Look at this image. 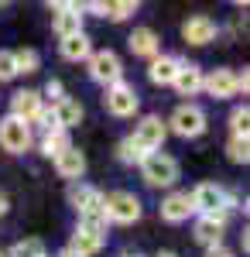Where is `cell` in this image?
<instances>
[{
  "label": "cell",
  "mask_w": 250,
  "mask_h": 257,
  "mask_svg": "<svg viewBox=\"0 0 250 257\" xmlns=\"http://www.w3.org/2000/svg\"><path fill=\"white\" fill-rule=\"evenodd\" d=\"M141 175L148 185L154 189H161V185H175V178H178V161L172 155H161V151H154L148 158L141 161Z\"/></svg>",
  "instance_id": "6da1fadb"
},
{
  "label": "cell",
  "mask_w": 250,
  "mask_h": 257,
  "mask_svg": "<svg viewBox=\"0 0 250 257\" xmlns=\"http://www.w3.org/2000/svg\"><path fill=\"white\" fill-rule=\"evenodd\" d=\"M192 196V209L195 213H202V216H212V213H226L233 206V199L216 185V182H202V185H195V192H189Z\"/></svg>",
  "instance_id": "7a4b0ae2"
},
{
  "label": "cell",
  "mask_w": 250,
  "mask_h": 257,
  "mask_svg": "<svg viewBox=\"0 0 250 257\" xmlns=\"http://www.w3.org/2000/svg\"><path fill=\"white\" fill-rule=\"evenodd\" d=\"M103 213H106V219L127 226V223L141 219V199L134 192H110V196H103Z\"/></svg>",
  "instance_id": "3957f363"
},
{
  "label": "cell",
  "mask_w": 250,
  "mask_h": 257,
  "mask_svg": "<svg viewBox=\"0 0 250 257\" xmlns=\"http://www.w3.org/2000/svg\"><path fill=\"white\" fill-rule=\"evenodd\" d=\"M0 144L11 155H24L31 148V123H24L18 117H4L0 120Z\"/></svg>",
  "instance_id": "277c9868"
},
{
  "label": "cell",
  "mask_w": 250,
  "mask_h": 257,
  "mask_svg": "<svg viewBox=\"0 0 250 257\" xmlns=\"http://www.w3.org/2000/svg\"><path fill=\"white\" fill-rule=\"evenodd\" d=\"M172 131L178 134V138H199L202 131H206V113L195 106V103H182L178 110L172 113Z\"/></svg>",
  "instance_id": "5b68a950"
},
{
  "label": "cell",
  "mask_w": 250,
  "mask_h": 257,
  "mask_svg": "<svg viewBox=\"0 0 250 257\" xmlns=\"http://www.w3.org/2000/svg\"><path fill=\"white\" fill-rule=\"evenodd\" d=\"M89 76L96 82H103V86H116L120 76H123V65L116 59V52H110V48L93 52V55H89Z\"/></svg>",
  "instance_id": "8992f818"
},
{
  "label": "cell",
  "mask_w": 250,
  "mask_h": 257,
  "mask_svg": "<svg viewBox=\"0 0 250 257\" xmlns=\"http://www.w3.org/2000/svg\"><path fill=\"white\" fill-rule=\"evenodd\" d=\"M103 103H106V110H110L113 117H134L137 113V93H134V86H127L123 79L106 89Z\"/></svg>",
  "instance_id": "52a82bcc"
},
{
  "label": "cell",
  "mask_w": 250,
  "mask_h": 257,
  "mask_svg": "<svg viewBox=\"0 0 250 257\" xmlns=\"http://www.w3.org/2000/svg\"><path fill=\"white\" fill-rule=\"evenodd\" d=\"M55 35L62 41L82 35V7L79 4H55V21H52Z\"/></svg>",
  "instance_id": "ba28073f"
},
{
  "label": "cell",
  "mask_w": 250,
  "mask_h": 257,
  "mask_svg": "<svg viewBox=\"0 0 250 257\" xmlns=\"http://www.w3.org/2000/svg\"><path fill=\"white\" fill-rule=\"evenodd\" d=\"M165 138H168V127H165L161 117H144L141 123H137V131H134V141L148 151V155H154V151L165 144Z\"/></svg>",
  "instance_id": "9c48e42d"
},
{
  "label": "cell",
  "mask_w": 250,
  "mask_h": 257,
  "mask_svg": "<svg viewBox=\"0 0 250 257\" xmlns=\"http://www.w3.org/2000/svg\"><path fill=\"white\" fill-rule=\"evenodd\" d=\"M103 240H106V230H93V226H79L76 233H72V243H69V250L76 257H93L103 247Z\"/></svg>",
  "instance_id": "30bf717a"
},
{
  "label": "cell",
  "mask_w": 250,
  "mask_h": 257,
  "mask_svg": "<svg viewBox=\"0 0 250 257\" xmlns=\"http://www.w3.org/2000/svg\"><path fill=\"white\" fill-rule=\"evenodd\" d=\"M202 89L216 99H230L236 93V76L233 69H212L209 76H202Z\"/></svg>",
  "instance_id": "8fae6325"
},
{
  "label": "cell",
  "mask_w": 250,
  "mask_h": 257,
  "mask_svg": "<svg viewBox=\"0 0 250 257\" xmlns=\"http://www.w3.org/2000/svg\"><path fill=\"white\" fill-rule=\"evenodd\" d=\"M182 38L189 41V45H209L216 38V21L206 18V14H195L182 24Z\"/></svg>",
  "instance_id": "7c38bea8"
},
{
  "label": "cell",
  "mask_w": 250,
  "mask_h": 257,
  "mask_svg": "<svg viewBox=\"0 0 250 257\" xmlns=\"http://www.w3.org/2000/svg\"><path fill=\"white\" fill-rule=\"evenodd\" d=\"M38 113H41V93H35V89H18L14 99H11V117L31 123Z\"/></svg>",
  "instance_id": "4fadbf2b"
},
{
  "label": "cell",
  "mask_w": 250,
  "mask_h": 257,
  "mask_svg": "<svg viewBox=\"0 0 250 257\" xmlns=\"http://www.w3.org/2000/svg\"><path fill=\"white\" fill-rule=\"evenodd\" d=\"M223 226H226V213L199 216V219H195V240L206 243V247H216V243L223 240Z\"/></svg>",
  "instance_id": "5bb4252c"
},
{
  "label": "cell",
  "mask_w": 250,
  "mask_h": 257,
  "mask_svg": "<svg viewBox=\"0 0 250 257\" xmlns=\"http://www.w3.org/2000/svg\"><path fill=\"white\" fill-rule=\"evenodd\" d=\"M195 209H192V196L189 192H172V196L161 202V219H168V223H182V219H189Z\"/></svg>",
  "instance_id": "9a60e30c"
},
{
  "label": "cell",
  "mask_w": 250,
  "mask_h": 257,
  "mask_svg": "<svg viewBox=\"0 0 250 257\" xmlns=\"http://www.w3.org/2000/svg\"><path fill=\"white\" fill-rule=\"evenodd\" d=\"M178 69H182V62L175 59V55H154L151 59V82H158V86H172L175 76H178Z\"/></svg>",
  "instance_id": "2e32d148"
},
{
  "label": "cell",
  "mask_w": 250,
  "mask_h": 257,
  "mask_svg": "<svg viewBox=\"0 0 250 257\" xmlns=\"http://www.w3.org/2000/svg\"><path fill=\"white\" fill-rule=\"evenodd\" d=\"M172 86L182 96H195V93L202 89V69L192 65V62H182V69H178V76H175Z\"/></svg>",
  "instance_id": "e0dca14e"
},
{
  "label": "cell",
  "mask_w": 250,
  "mask_h": 257,
  "mask_svg": "<svg viewBox=\"0 0 250 257\" xmlns=\"http://www.w3.org/2000/svg\"><path fill=\"white\" fill-rule=\"evenodd\" d=\"M52 117H55V127H58V131H69V127H76L79 120H82V103L65 96L62 103H55V106H52Z\"/></svg>",
  "instance_id": "ac0fdd59"
},
{
  "label": "cell",
  "mask_w": 250,
  "mask_h": 257,
  "mask_svg": "<svg viewBox=\"0 0 250 257\" xmlns=\"http://www.w3.org/2000/svg\"><path fill=\"white\" fill-rule=\"evenodd\" d=\"M127 45H131V52L141 55V59H154L158 48H161V41H158V35H154L151 28H137L134 35L127 38Z\"/></svg>",
  "instance_id": "d6986e66"
},
{
  "label": "cell",
  "mask_w": 250,
  "mask_h": 257,
  "mask_svg": "<svg viewBox=\"0 0 250 257\" xmlns=\"http://www.w3.org/2000/svg\"><path fill=\"white\" fill-rule=\"evenodd\" d=\"M55 172L62 178H79L82 172H86V158H82V151H76V148L62 151V155L55 158Z\"/></svg>",
  "instance_id": "ffe728a7"
},
{
  "label": "cell",
  "mask_w": 250,
  "mask_h": 257,
  "mask_svg": "<svg viewBox=\"0 0 250 257\" xmlns=\"http://www.w3.org/2000/svg\"><path fill=\"white\" fill-rule=\"evenodd\" d=\"M89 55H93V41L86 38V35H76V38L62 41V59L79 62V59H89Z\"/></svg>",
  "instance_id": "44dd1931"
},
{
  "label": "cell",
  "mask_w": 250,
  "mask_h": 257,
  "mask_svg": "<svg viewBox=\"0 0 250 257\" xmlns=\"http://www.w3.org/2000/svg\"><path fill=\"white\" fill-rule=\"evenodd\" d=\"M72 148V141L65 131H48L45 138H41V155H48V158H58L62 151H69Z\"/></svg>",
  "instance_id": "7402d4cb"
},
{
  "label": "cell",
  "mask_w": 250,
  "mask_h": 257,
  "mask_svg": "<svg viewBox=\"0 0 250 257\" xmlns=\"http://www.w3.org/2000/svg\"><path fill=\"white\" fill-rule=\"evenodd\" d=\"M116 158L123 161V165H141V161L148 158V151L137 144L134 138H127V141H120V148H116Z\"/></svg>",
  "instance_id": "603a6c76"
},
{
  "label": "cell",
  "mask_w": 250,
  "mask_h": 257,
  "mask_svg": "<svg viewBox=\"0 0 250 257\" xmlns=\"http://www.w3.org/2000/svg\"><path fill=\"white\" fill-rule=\"evenodd\" d=\"M38 65H41V59H38L35 48H18V52H14V69H18V72L31 76V72H38Z\"/></svg>",
  "instance_id": "cb8c5ba5"
},
{
  "label": "cell",
  "mask_w": 250,
  "mask_h": 257,
  "mask_svg": "<svg viewBox=\"0 0 250 257\" xmlns=\"http://www.w3.org/2000/svg\"><path fill=\"white\" fill-rule=\"evenodd\" d=\"M11 257H45V243H41L38 237L21 240V243H14V247H11Z\"/></svg>",
  "instance_id": "d4e9b609"
},
{
  "label": "cell",
  "mask_w": 250,
  "mask_h": 257,
  "mask_svg": "<svg viewBox=\"0 0 250 257\" xmlns=\"http://www.w3.org/2000/svg\"><path fill=\"white\" fill-rule=\"evenodd\" d=\"M226 151H230V161H236V165H247V161H250V141H247V138H230Z\"/></svg>",
  "instance_id": "484cf974"
},
{
  "label": "cell",
  "mask_w": 250,
  "mask_h": 257,
  "mask_svg": "<svg viewBox=\"0 0 250 257\" xmlns=\"http://www.w3.org/2000/svg\"><path fill=\"white\" fill-rule=\"evenodd\" d=\"M247 123H250V110H247V106H236V110L230 113L233 138H247Z\"/></svg>",
  "instance_id": "4316f807"
},
{
  "label": "cell",
  "mask_w": 250,
  "mask_h": 257,
  "mask_svg": "<svg viewBox=\"0 0 250 257\" xmlns=\"http://www.w3.org/2000/svg\"><path fill=\"white\" fill-rule=\"evenodd\" d=\"M137 11L134 0H120V4H106V18L110 21H127L131 14Z\"/></svg>",
  "instance_id": "83f0119b"
},
{
  "label": "cell",
  "mask_w": 250,
  "mask_h": 257,
  "mask_svg": "<svg viewBox=\"0 0 250 257\" xmlns=\"http://www.w3.org/2000/svg\"><path fill=\"white\" fill-rule=\"evenodd\" d=\"M18 69H14V52H0V82L4 79H14Z\"/></svg>",
  "instance_id": "f1b7e54d"
},
{
  "label": "cell",
  "mask_w": 250,
  "mask_h": 257,
  "mask_svg": "<svg viewBox=\"0 0 250 257\" xmlns=\"http://www.w3.org/2000/svg\"><path fill=\"white\" fill-rule=\"evenodd\" d=\"M45 96L52 99V106H55V103H62V99H65V96H62V82H58V79H48V86H45Z\"/></svg>",
  "instance_id": "f546056e"
},
{
  "label": "cell",
  "mask_w": 250,
  "mask_h": 257,
  "mask_svg": "<svg viewBox=\"0 0 250 257\" xmlns=\"http://www.w3.org/2000/svg\"><path fill=\"white\" fill-rule=\"evenodd\" d=\"M82 11H89V14H99V18H106V4H99V0H93V4H86Z\"/></svg>",
  "instance_id": "4dcf8cb0"
},
{
  "label": "cell",
  "mask_w": 250,
  "mask_h": 257,
  "mask_svg": "<svg viewBox=\"0 0 250 257\" xmlns=\"http://www.w3.org/2000/svg\"><path fill=\"white\" fill-rule=\"evenodd\" d=\"M233 76H236V93H240V89L247 93V86H250V76H247V69H243V72H233Z\"/></svg>",
  "instance_id": "1f68e13d"
},
{
  "label": "cell",
  "mask_w": 250,
  "mask_h": 257,
  "mask_svg": "<svg viewBox=\"0 0 250 257\" xmlns=\"http://www.w3.org/2000/svg\"><path fill=\"white\" fill-rule=\"evenodd\" d=\"M206 257H233V254L223 247V243H216V247H209V250H206Z\"/></svg>",
  "instance_id": "d6a6232c"
},
{
  "label": "cell",
  "mask_w": 250,
  "mask_h": 257,
  "mask_svg": "<svg viewBox=\"0 0 250 257\" xmlns=\"http://www.w3.org/2000/svg\"><path fill=\"white\" fill-rule=\"evenodd\" d=\"M4 213H7V199L0 196V216H4Z\"/></svg>",
  "instance_id": "836d02e7"
},
{
  "label": "cell",
  "mask_w": 250,
  "mask_h": 257,
  "mask_svg": "<svg viewBox=\"0 0 250 257\" xmlns=\"http://www.w3.org/2000/svg\"><path fill=\"white\" fill-rule=\"evenodd\" d=\"M58 257H76V254H72V250H62V254H58Z\"/></svg>",
  "instance_id": "e575fe53"
},
{
  "label": "cell",
  "mask_w": 250,
  "mask_h": 257,
  "mask_svg": "<svg viewBox=\"0 0 250 257\" xmlns=\"http://www.w3.org/2000/svg\"><path fill=\"white\" fill-rule=\"evenodd\" d=\"M158 257H175V254H172V250H161V254H158Z\"/></svg>",
  "instance_id": "d590c367"
},
{
  "label": "cell",
  "mask_w": 250,
  "mask_h": 257,
  "mask_svg": "<svg viewBox=\"0 0 250 257\" xmlns=\"http://www.w3.org/2000/svg\"><path fill=\"white\" fill-rule=\"evenodd\" d=\"M127 257H131V254H127ZM134 257H137V254H134Z\"/></svg>",
  "instance_id": "8d00e7d4"
},
{
  "label": "cell",
  "mask_w": 250,
  "mask_h": 257,
  "mask_svg": "<svg viewBox=\"0 0 250 257\" xmlns=\"http://www.w3.org/2000/svg\"><path fill=\"white\" fill-rule=\"evenodd\" d=\"M0 257H4V254H0Z\"/></svg>",
  "instance_id": "74e56055"
}]
</instances>
